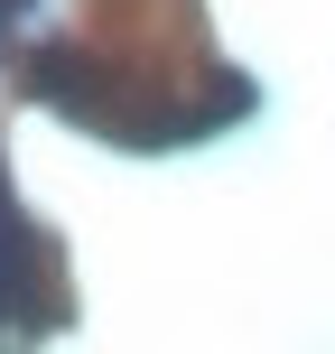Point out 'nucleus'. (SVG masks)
Segmentation results:
<instances>
[{
  "label": "nucleus",
  "mask_w": 335,
  "mask_h": 354,
  "mask_svg": "<svg viewBox=\"0 0 335 354\" xmlns=\"http://www.w3.org/2000/svg\"><path fill=\"white\" fill-rule=\"evenodd\" d=\"M66 326V280H56V261H47V243H37L28 224H19L10 205H0V326Z\"/></svg>",
  "instance_id": "f257e3e1"
}]
</instances>
